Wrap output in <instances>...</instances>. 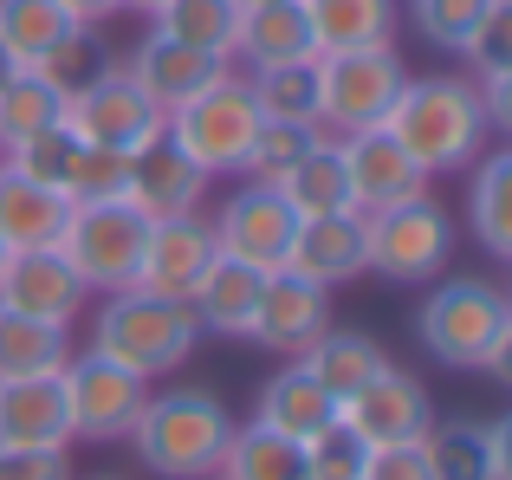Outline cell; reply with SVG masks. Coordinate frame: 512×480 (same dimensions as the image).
I'll list each match as a JSON object with an SVG mask.
<instances>
[{"instance_id":"1","label":"cell","mask_w":512,"mask_h":480,"mask_svg":"<svg viewBox=\"0 0 512 480\" xmlns=\"http://www.w3.org/2000/svg\"><path fill=\"white\" fill-rule=\"evenodd\" d=\"M383 130L428 169V176H441V169H467L480 150H487V137H493L487 104H480V85L467 72L402 78Z\"/></svg>"},{"instance_id":"2","label":"cell","mask_w":512,"mask_h":480,"mask_svg":"<svg viewBox=\"0 0 512 480\" xmlns=\"http://www.w3.org/2000/svg\"><path fill=\"white\" fill-rule=\"evenodd\" d=\"M415 338L441 370H480L512 383V299L493 279H435L415 312Z\"/></svg>"},{"instance_id":"3","label":"cell","mask_w":512,"mask_h":480,"mask_svg":"<svg viewBox=\"0 0 512 480\" xmlns=\"http://www.w3.org/2000/svg\"><path fill=\"white\" fill-rule=\"evenodd\" d=\"M227 435H234V416L221 396L201 383H169V390L143 396L124 442L137 448V461L156 480H214Z\"/></svg>"},{"instance_id":"4","label":"cell","mask_w":512,"mask_h":480,"mask_svg":"<svg viewBox=\"0 0 512 480\" xmlns=\"http://www.w3.org/2000/svg\"><path fill=\"white\" fill-rule=\"evenodd\" d=\"M201 344V325L182 299H156V292H104L98 305V325H91V351L124 364L130 377H175V370L195 357Z\"/></svg>"},{"instance_id":"5","label":"cell","mask_w":512,"mask_h":480,"mask_svg":"<svg viewBox=\"0 0 512 480\" xmlns=\"http://www.w3.org/2000/svg\"><path fill=\"white\" fill-rule=\"evenodd\" d=\"M454 260V215L435 195H409L363 215V266L396 286H428Z\"/></svg>"},{"instance_id":"6","label":"cell","mask_w":512,"mask_h":480,"mask_svg":"<svg viewBox=\"0 0 512 480\" xmlns=\"http://www.w3.org/2000/svg\"><path fill=\"white\" fill-rule=\"evenodd\" d=\"M253 130H260V104H253L247 78L221 72L208 91H195L188 104H175V111H169L163 143H175V150H182L195 169H208V176H221V169H234V176H240V156H247Z\"/></svg>"},{"instance_id":"7","label":"cell","mask_w":512,"mask_h":480,"mask_svg":"<svg viewBox=\"0 0 512 480\" xmlns=\"http://www.w3.org/2000/svg\"><path fill=\"white\" fill-rule=\"evenodd\" d=\"M65 124L78 130V143H98V150H124L143 156L150 143H163L169 117L150 104V91L124 72V65H98L65 91Z\"/></svg>"},{"instance_id":"8","label":"cell","mask_w":512,"mask_h":480,"mask_svg":"<svg viewBox=\"0 0 512 480\" xmlns=\"http://www.w3.org/2000/svg\"><path fill=\"white\" fill-rule=\"evenodd\" d=\"M143 240H150V215H137L130 202H78L72 215H65L59 253L72 260V273L104 299V292L137 286Z\"/></svg>"},{"instance_id":"9","label":"cell","mask_w":512,"mask_h":480,"mask_svg":"<svg viewBox=\"0 0 512 480\" xmlns=\"http://www.w3.org/2000/svg\"><path fill=\"white\" fill-rule=\"evenodd\" d=\"M318 65V130H370L389 117V104H396L402 91V59L396 46H370V52H325Z\"/></svg>"},{"instance_id":"10","label":"cell","mask_w":512,"mask_h":480,"mask_svg":"<svg viewBox=\"0 0 512 480\" xmlns=\"http://www.w3.org/2000/svg\"><path fill=\"white\" fill-rule=\"evenodd\" d=\"M59 390H65V416H72V442H124L143 396H150V383L130 377L124 364H111V357H98L85 344V351L65 357Z\"/></svg>"},{"instance_id":"11","label":"cell","mask_w":512,"mask_h":480,"mask_svg":"<svg viewBox=\"0 0 512 480\" xmlns=\"http://www.w3.org/2000/svg\"><path fill=\"white\" fill-rule=\"evenodd\" d=\"M208 228H214V247H221L227 260H247V266H260V273H279L286 253H292V234H299V215H292V202L279 195V182H247L240 176V189L214 208Z\"/></svg>"},{"instance_id":"12","label":"cell","mask_w":512,"mask_h":480,"mask_svg":"<svg viewBox=\"0 0 512 480\" xmlns=\"http://www.w3.org/2000/svg\"><path fill=\"white\" fill-rule=\"evenodd\" d=\"M85 305H91V286L72 273V260L59 247H13L0 260V312L72 331L85 318Z\"/></svg>"},{"instance_id":"13","label":"cell","mask_w":512,"mask_h":480,"mask_svg":"<svg viewBox=\"0 0 512 480\" xmlns=\"http://www.w3.org/2000/svg\"><path fill=\"white\" fill-rule=\"evenodd\" d=\"M325 331H331V286L292 273V266L266 273L260 305H253V325H247V338L260 344V351H273V357H305L318 338H325Z\"/></svg>"},{"instance_id":"14","label":"cell","mask_w":512,"mask_h":480,"mask_svg":"<svg viewBox=\"0 0 512 480\" xmlns=\"http://www.w3.org/2000/svg\"><path fill=\"white\" fill-rule=\"evenodd\" d=\"M338 422L357 435L363 448H383V442H422L428 422H435V403L428 390L409 377L402 364H383L363 390H350L338 403Z\"/></svg>"},{"instance_id":"15","label":"cell","mask_w":512,"mask_h":480,"mask_svg":"<svg viewBox=\"0 0 512 480\" xmlns=\"http://www.w3.org/2000/svg\"><path fill=\"white\" fill-rule=\"evenodd\" d=\"M338 143V163H344V182H350V208L370 215V208H389V202H409V195H428V169L389 137L383 124L370 130H350V137H331Z\"/></svg>"},{"instance_id":"16","label":"cell","mask_w":512,"mask_h":480,"mask_svg":"<svg viewBox=\"0 0 512 480\" xmlns=\"http://www.w3.org/2000/svg\"><path fill=\"white\" fill-rule=\"evenodd\" d=\"M214 260H221V247H214V228L201 221V208L175 221H150V240H143V260H137V292L188 305Z\"/></svg>"},{"instance_id":"17","label":"cell","mask_w":512,"mask_h":480,"mask_svg":"<svg viewBox=\"0 0 512 480\" xmlns=\"http://www.w3.org/2000/svg\"><path fill=\"white\" fill-rule=\"evenodd\" d=\"M124 72L137 78L143 91H150V104L156 111H175V104H188L195 91H208L221 72H234V59H214V52H201V46H182V39H169V33H143L137 39V52L124 59Z\"/></svg>"},{"instance_id":"18","label":"cell","mask_w":512,"mask_h":480,"mask_svg":"<svg viewBox=\"0 0 512 480\" xmlns=\"http://www.w3.org/2000/svg\"><path fill=\"white\" fill-rule=\"evenodd\" d=\"M422 455L435 480H512L506 422H428Z\"/></svg>"},{"instance_id":"19","label":"cell","mask_w":512,"mask_h":480,"mask_svg":"<svg viewBox=\"0 0 512 480\" xmlns=\"http://www.w3.org/2000/svg\"><path fill=\"white\" fill-rule=\"evenodd\" d=\"M0 448H72L59 370L52 377H13L0 383Z\"/></svg>"},{"instance_id":"20","label":"cell","mask_w":512,"mask_h":480,"mask_svg":"<svg viewBox=\"0 0 512 480\" xmlns=\"http://www.w3.org/2000/svg\"><path fill=\"white\" fill-rule=\"evenodd\" d=\"M201 195H208V169H195L175 143H150V150L130 163V195L124 202L150 221H175V215H195Z\"/></svg>"},{"instance_id":"21","label":"cell","mask_w":512,"mask_h":480,"mask_svg":"<svg viewBox=\"0 0 512 480\" xmlns=\"http://www.w3.org/2000/svg\"><path fill=\"white\" fill-rule=\"evenodd\" d=\"M286 266L305 273V279H318V286H344V279L370 273V266H363V215H357V208H338V215L299 221Z\"/></svg>"},{"instance_id":"22","label":"cell","mask_w":512,"mask_h":480,"mask_svg":"<svg viewBox=\"0 0 512 480\" xmlns=\"http://www.w3.org/2000/svg\"><path fill=\"white\" fill-rule=\"evenodd\" d=\"M253 422H260V429H273V435H286V442H305V435H318L325 422H338V396H331L325 383L299 364V357H286V370L260 383Z\"/></svg>"},{"instance_id":"23","label":"cell","mask_w":512,"mask_h":480,"mask_svg":"<svg viewBox=\"0 0 512 480\" xmlns=\"http://www.w3.org/2000/svg\"><path fill=\"white\" fill-rule=\"evenodd\" d=\"M305 26H312V52H370L396 46V0H299Z\"/></svg>"},{"instance_id":"24","label":"cell","mask_w":512,"mask_h":480,"mask_svg":"<svg viewBox=\"0 0 512 480\" xmlns=\"http://www.w3.org/2000/svg\"><path fill=\"white\" fill-rule=\"evenodd\" d=\"M260 286H266L260 266L227 260V253H221V260L201 273V286H195V299H188V312H195V325L214 331V338H247L253 305H260Z\"/></svg>"},{"instance_id":"25","label":"cell","mask_w":512,"mask_h":480,"mask_svg":"<svg viewBox=\"0 0 512 480\" xmlns=\"http://www.w3.org/2000/svg\"><path fill=\"white\" fill-rule=\"evenodd\" d=\"M234 59L240 65H299V59H318L312 52V26H305V7L299 0H266V7H247L240 13V33H234Z\"/></svg>"},{"instance_id":"26","label":"cell","mask_w":512,"mask_h":480,"mask_svg":"<svg viewBox=\"0 0 512 480\" xmlns=\"http://www.w3.org/2000/svg\"><path fill=\"white\" fill-rule=\"evenodd\" d=\"M65 215H72V202H65L59 189H46V182H26L13 176L7 163H0V247H59L65 234Z\"/></svg>"},{"instance_id":"27","label":"cell","mask_w":512,"mask_h":480,"mask_svg":"<svg viewBox=\"0 0 512 480\" xmlns=\"http://www.w3.org/2000/svg\"><path fill=\"white\" fill-rule=\"evenodd\" d=\"M467 182V221L493 260H512V150H480Z\"/></svg>"},{"instance_id":"28","label":"cell","mask_w":512,"mask_h":480,"mask_svg":"<svg viewBox=\"0 0 512 480\" xmlns=\"http://www.w3.org/2000/svg\"><path fill=\"white\" fill-rule=\"evenodd\" d=\"M72 33H85V26H78L59 0H0V46H7L26 72L46 65Z\"/></svg>"},{"instance_id":"29","label":"cell","mask_w":512,"mask_h":480,"mask_svg":"<svg viewBox=\"0 0 512 480\" xmlns=\"http://www.w3.org/2000/svg\"><path fill=\"white\" fill-rule=\"evenodd\" d=\"M299 364L312 370V377H318V383H325V390H331V396L344 403L350 390H363V383H370L376 370L389 364V351H383V344L370 338V331H338V325H331L325 338H318L312 351L299 357Z\"/></svg>"},{"instance_id":"30","label":"cell","mask_w":512,"mask_h":480,"mask_svg":"<svg viewBox=\"0 0 512 480\" xmlns=\"http://www.w3.org/2000/svg\"><path fill=\"white\" fill-rule=\"evenodd\" d=\"M279 195L292 202V215L312 221V215H338V208H350V182H344V163H338V143L318 137L312 150L299 156V163L279 176Z\"/></svg>"},{"instance_id":"31","label":"cell","mask_w":512,"mask_h":480,"mask_svg":"<svg viewBox=\"0 0 512 480\" xmlns=\"http://www.w3.org/2000/svg\"><path fill=\"white\" fill-rule=\"evenodd\" d=\"M72 357V331L65 325H39V318L0 312V383L13 377H52Z\"/></svg>"},{"instance_id":"32","label":"cell","mask_w":512,"mask_h":480,"mask_svg":"<svg viewBox=\"0 0 512 480\" xmlns=\"http://www.w3.org/2000/svg\"><path fill=\"white\" fill-rule=\"evenodd\" d=\"M214 480H305V448L260 429V422H247V429L227 435Z\"/></svg>"},{"instance_id":"33","label":"cell","mask_w":512,"mask_h":480,"mask_svg":"<svg viewBox=\"0 0 512 480\" xmlns=\"http://www.w3.org/2000/svg\"><path fill=\"white\" fill-rule=\"evenodd\" d=\"M156 33L201 46L214 59H234V33H240V7L234 0H163V13H150Z\"/></svg>"},{"instance_id":"34","label":"cell","mask_w":512,"mask_h":480,"mask_svg":"<svg viewBox=\"0 0 512 480\" xmlns=\"http://www.w3.org/2000/svg\"><path fill=\"white\" fill-rule=\"evenodd\" d=\"M59 117H65V85H52L46 72H13L0 85V150L33 137V130H46V124H59Z\"/></svg>"},{"instance_id":"35","label":"cell","mask_w":512,"mask_h":480,"mask_svg":"<svg viewBox=\"0 0 512 480\" xmlns=\"http://www.w3.org/2000/svg\"><path fill=\"white\" fill-rule=\"evenodd\" d=\"M247 91L260 104V117H292V124H318V65H260L247 72Z\"/></svg>"},{"instance_id":"36","label":"cell","mask_w":512,"mask_h":480,"mask_svg":"<svg viewBox=\"0 0 512 480\" xmlns=\"http://www.w3.org/2000/svg\"><path fill=\"white\" fill-rule=\"evenodd\" d=\"M72 156H78V130L59 117V124L33 130V137L7 143V150H0V163H7L13 176H26V182H46V189H59V195H65V176H72Z\"/></svg>"},{"instance_id":"37","label":"cell","mask_w":512,"mask_h":480,"mask_svg":"<svg viewBox=\"0 0 512 480\" xmlns=\"http://www.w3.org/2000/svg\"><path fill=\"white\" fill-rule=\"evenodd\" d=\"M325 137L318 124H292V117H260V130H253L247 156H240V176L247 182H279L292 163H299L312 143Z\"/></svg>"},{"instance_id":"38","label":"cell","mask_w":512,"mask_h":480,"mask_svg":"<svg viewBox=\"0 0 512 480\" xmlns=\"http://www.w3.org/2000/svg\"><path fill=\"white\" fill-rule=\"evenodd\" d=\"M130 163L137 156L124 150H98V143H78L72 156V176H65V202H124L130 195Z\"/></svg>"},{"instance_id":"39","label":"cell","mask_w":512,"mask_h":480,"mask_svg":"<svg viewBox=\"0 0 512 480\" xmlns=\"http://www.w3.org/2000/svg\"><path fill=\"white\" fill-rule=\"evenodd\" d=\"M409 13H415V33H422L428 46L461 59L467 39L480 33V20L493 13V0H409Z\"/></svg>"},{"instance_id":"40","label":"cell","mask_w":512,"mask_h":480,"mask_svg":"<svg viewBox=\"0 0 512 480\" xmlns=\"http://www.w3.org/2000/svg\"><path fill=\"white\" fill-rule=\"evenodd\" d=\"M305 480H357V461H363V442L344 429V422H325L318 435H305Z\"/></svg>"},{"instance_id":"41","label":"cell","mask_w":512,"mask_h":480,"mask_svg":"<svg viewBox=\"0 0 512 480\" xmlns=\"http://www.w3.org/2000/svg\"><path fill=\"white\" fill-rule=\"evenodd\" d=\"M467 78H487V72H512V0H493V13L480 20V33L467 39Z\"/></svg>"},{"instance_id":"42","label":"cell","mask_w":512,"mask_h":480,"mask_svg":"<svg viewBox=\"0 0 512 480\" xmlns=\"http://www.w3.org/2000/svg\"><path fill=\"white\" fill-rule=\"evenodd\" d=\"M357 480H435L422 442H383V448H363Z\"/></svg>"},{"instance_id":"43","label":"cell","mask_w":512,"mask_h":480,"mask_svg":"<svg viewBox=\"0 0 512 480\" xmlns=\"http://www.w3.org/2000/svg\"><path fill=\"white\" fill-rule=\"evenodd\" d=\"M0 480H72L65 448H0Z\"/></svg>"},{"instance_id":"44","label":"cell","mask_w":512,"mask_h":480,"mask_svg":"<svg viewBox=\"0 0 512 480\" xmlns=\"http://www.w3.org/2000/svg\"><path fill=\"white\" fill-rule=\"evenodd\" d=\"M474 85H480V104H487V124L512 130V72H487V78H474Z\"/></svg>"},{"instance_id":"45","label":"cell","mask_w":512,"mask_h":480,"mask_svg":"<svg viewBox=\"0 0 512 480\" xmlns=\"http://www.w3.org/2000/svg\"><path fill=\"white\" fill-rule=\"evenodd\" d=\"M59 7L72 13L78 26H98V20H111V13H117V0H59Z\"/></svg>"},{"instance_id":"46","label":"cell","mask_w":512,"mask_h":480,"mask_svg":"<svg viewBox=\"0 0 512 480\" xmlns=\"http://www.w3.org/2000/svg\"><path fill=\"white\" fill-rule=\"evenodd\" d=\"M117 13H163V0H117Z\"/></svg>"},{"instance_id":"47","label":"cell","mask_w":512,"mask_h":480,"mask_svg":"<svg viewBox=\"0 0 512 480\" xmlns=\"http://www.w3.org/2000/svg\"><path fill=\"white\" fill-rule=\"evenodd\" d=\"M13 72H26V65H20V59H13V52H7V46H0V85H7V78H13Z\"/></svg>"},{"instance_id":"48","label":"cell","mask_w":512,"mask_h":480,"mask_svg":"<svg viewBox=\"0 0 512 480\" xmlns=\"http://www.w3.org/2000/svg\"><path fill=\"white\" fill-rule=\"evenodd\" d=\"M234 7H240V13H247V7H266V0H234Z\"/></svg>"},{"instance_id":"49","label":"cell","mask_w":512,"mask_h":480,"mask_svg":"<svg viewBox=\"0 0 512 480\" xmlns=\"http://www.w3.org/2000/svg\"><path fill=\"white\" fill-rule=\"evenodd\" d=\"M72 480H78V474H72ZM98 480H117V474H98Z\"/></svg>"},{"instance_id":"50","label":"cell","mask_w":512,"mask_h":480,"mask_svg":"<svg viewBox=\"0 0 512 480\" xmlns=\"http://www.w3.org/2000/svg\"><path fill=\"white\" fill-rule=\"evenodd\" d=\"M0 260H7V247H0Z\"/></svg>"}]
</instances>
